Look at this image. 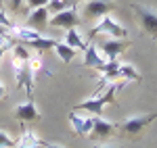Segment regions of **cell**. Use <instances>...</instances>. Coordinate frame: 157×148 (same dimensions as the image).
<instances>
[{
  "mask_svg": "<svg viewBox=\"0 0 157 148\" xmlns=\"http://www.w3.org/2000/svg\"><path fill=\"white\" fill-rule=\"evenodd\" d=\"M25 4H27V9H42V6H46L48 4V0H25Z\"/></svg>",
  "mask_w": 157,
  "mask_h": 148,
  "instance_id": "cell-22",
  "label": "cell"
},
{
  "mask_svg": "<svg viewBox=\"0 0 157 148\" xmlns=\"http://www.w3.org/2000/svg\"><path fill=\"white\" fill-rule=\"evenodd\" d=\"M73 4V0H48V4H46V9H48V13H61L65 11V9H69Z\"/></svg>",
  "mask_w": 157,
  "mask_h": 148,
  "instance_id": "cell-20",
  "label": "cell"
},
{
  "mask_svg": "<svg viewBox=\"0 0 157 148\" xmlns=\"http://www.w3.org/2000/svg\"><path fill=\"white\" fill-rule=\"evenodd\" d=\"M105 106H107V104H105V100L101 98V96H92V98L80 102L73 111H86V113H90V115H98V117H103V109H105Z\"/></svg>",
  "mask_w": 157,
  "mask_h": 148,
  "instance_id": "cell-11",
  "label": "cell"
},
{
  "mask_svg": "<svg viewBox=\"0 0 157 148\" xmlns=\"http://www.w3.org/2000/svg\"><path fill=\"white\" fill-rule=\"evenodd\" d=\"M98 34H107L109 38H126L128 36V31H126V27L120 25L113 17H101V23L94 25L92 29H90V38L98 36Z\"/></svg>",
  "mask_w": 157,
  "mask_h": 148,
  "instance_id": "cell-2",
  "label": "cell"
},
{
  "mask_svg": "<svg viewBox=\"0 0 157 148\" xmlns=\"http://www.w3.org/2000/svg\"><path fill=\"white\" fill-rule=\"evenodd\" d=\"M113 2L111 0H86L84 9H82V17L84 19H101L113 11Z\"/></svg>",
  "mask_w": 157,
  "mask_h": 148,
  "instance_id": "cell-3",
  "label": "cell"
},
{
  "mask_svg": "<svg viewBox=\"0 0 157 148\" xmlns=\"http://www.w3.org/2000/svg\"><path fill=\"white\" fill-rule=\"evenodd\" d=\"M27 48H34L38 50V52H44V50H52L55 46H57V40H50V38H38V40H34V42H27L25 44Z\"/></svg>",
  "mask_w": 157,
  "mask_h": 148,
  "instance_id": "cell-17",
  "label": "cell"
},
{
  "mask_svg": "<svg viewBox=\"0 0 157 148\" xmlns=\"http://www.w3.org/2000/svg\"><path fill=\"white\" fill-rule=\"evenodd\" d=\"M46 148H63V146H59V144H46Z\"/></svg>",
  "mask_w": 157,
  "mask_h": 148,
  "instance_id": "cell-26",
  "label": "cell"
},
{
  "mask_svg": "<svg viewBox=\"0 0 157 148\" xmlns=\"http://www.w3.org/2000/svg\"><path fill=\"white\" fill-rule=\"evenodd\" d=\"M67 119H69V125H71V129L78 134V136H88L90 134V129H92V121H94V115H82V111H71L67 115Z\"/></svg>",
  "mask_w": 157,
  "mask_h": 148,
  "instance_id": "cell-6",
  "label": "cell"
},
{
  "mask_svg": "<svg viewBox=\"0 0 157 148\" xmlns=\"http://www.w3.org/2000/svg\"><path fill=\"white\" fill-rule=\"evenodd\" d=\"M11 36L15 38V40H19L21 44H27V42H34V40H38V38H42L44 34H40L38 29L29 27V25H13Z\"/></svg>",
  "mask_w": 157,
  "mask_h": 148,
  "instance_id": "cell-10",
  "label": "cell"
},
{
  "mask_svg": "<svg viewBox=\"0 0 157 148\" xmlns=\"http://www.w3.org/2000/svg\"><path fill=\"white\" fill-rule=\"evenodd\" d=\"M0 27H13V23H11V19L4 15V11H0Z\"/></svg>",
  "mask_w": 157,
  "mask_h": 148,
  "instance_id": "cell-24",
  "label": "cell"
},
{
  "mask_svg": "<svg viewBox=\"0 0 157 148\" xmlns=\"http://www.w3.org/2000/svg\"><path fill=\"white\" fill-rule=\"evenodd\" d=\"M120 65H121V63L117 61V59H113V61H105V65L101 67V71H103V81H107V79H111V77H117Z\"/></svg>",
  "mask_w": 157,
  "mask_h": 148,
  "instance_id": "cell-19",
  "label": "cell"
},
{
  "mask_svg": "<svg viewBox=\"0 0 157 148\" xmlns=\"http://www.w3.org/2000/svg\"><path fill=\"white\" fill-rule=\"evenodd\" d=\"M65 44L71 46V48H75V50H84L86 48V40L82 38V34H80L75 27L67 29V34H65Z\"/></svg>",
  "mask_w": 157,
  "mask_h": 148,
  "instance_id": "cell-15",
  "label": "cell"
},
{
  "mask_svg": "<svg viewBox=\"0 0 157 148\" xmlns=\"http://www.w3.org/2000/svg\"><path fill=\"white\" fill-rule=\"evenodd\" d=\"M115 132V123L105 121L103 117L94 115V121H92V129H90V138L92 140H107L111 134Z\"/></svg>",
  "mask_w": 157,
  "mask_h": 148,
  "instance_id": "cell-8",
  "label": "cell"
},
{
  "mask_svg": "<svg viewBox=\"0 0 157 148\" xmlns=\"http://www.w3.org/2000/svg\"><path fill=\"white\" fill-rule=\"evenodd\" d=\"M4 94H6V88L0 84V98H4Z\"/></svg>",
  "mask_w": 157,
  "mask_h": 148,
  "instance_id": "cell-25",
  "label": "cell"
},
{
  "mask_svg": "<svg viewBox=\"0 0 157 148\" xmlns=\"http://www.w3.org/2000/svg\"><path fill=\"white\" fill-rule=\"evenodd\" d=\"M48 19H50V13L46 6H42V9H34V11L29 13V17H27V23L29 27H34V29H44L46 25H48Z\"/></svg>",
  "mask_w": 157,
  "mask_h": 148,
  "instance_id": "cell-12",
  "label": "cell"
},
{
  "mask_svg": "<svg viewBox=\"0 0 157 148\" xmlns=\"http://www.w3.org/2000/svg\"><path fill=\"white\" fill-rule=\"evenodd\" d=\"M78 23H80V17H78V9L75 6H69V9H65L61 13H55L48 19L50 27H63V29H71Z\"/></svg>",
  "mask_w": 157,
  "mask_h": 148,
  "instance_id": "cell-4",
  "label": "cell"
},
{
  "mask_svg": "<svg viewBox=\"0 0 157 148\" xmlns=\"http://www.w3.org/2000/svg\"><path fill=\"white\" fill-rule=\"evenodd\" d=\"M98 148H117V146H98Z\"/></svg>",
  "mask_w": 157,
  "mask_h": 148,
  "instance_id": "cell-28",
  "label": "cell"
},
{
  "mask_svg": "<svg viewBox=\"0 0 157 148\" xmlns=\"http://www.w3.org/2000/svg\"><path fill=\"white\" fill-rule=\"evenodd\" d=\"M55 52H57V56H59V59L65 63V65H69V63L75 59V52H78V50L71 48V46H67V44H61V42H57Z\"/></svg>",
  "mask_w": 157,
  "mask_h": 148,
  "instance_id": "cell-16",
  "label": "cell"
},
{
  "mask_svg": "<svg viewBox=\"0 0 157 148\" xmlns=\"http://www.w3.org/2000/svg\"><path fill=\"white\" fill-rule=\"evenodd\" d=\"M21 4H25V0H9V9H11L13 13L19 11V9H21Z\"/></svg>",
  "mask_w": 157,
  "mask_h": 148,
  "instance_id": "cell-23",
  "label": "cell"
},
{
  "mask_svg": "<svg viewBox=\"0 0 157 148\" xmlns=\"http://www.w3.org/2000/svg\"><path fill=\"white\" fill-rule=\"evenodd\" d=\"M38 146H44V140H40L36 136V132H32V129H25L19 138V142L15 144V148H38Z\"/></svg>",
  "mask_w": 157,
  "mask_h": 148,
  "instance_id": "cell-14",
  "label": "cell"
},
{
  "mask_svg": "<svg viewBox=\"0 0 157 148\" xmlns=\"http://www.w3.org/2000/svg\"><path fill=\"white\" fill-rule=\"evenodd\" d=\"M78 2H86V0H73V4H78Z\"/></svg>",
  "mask_w": 157,
  "mask_h": 148,
  "instance_id": "cell-27",
  "label": "cell"
},
{
  "mask_svg": "<svg viewBox=\"0 0 157 148\" xmlns=\"http://www.w3.org/2000/svg\"><path fill=\"white\" fill-rule=\"evenodd\" d=\"M2 54H4V50H2V48H0V56H2Z\"/></svg>",
  "mask_w": 157,
  "mask_h": 148,
  "instance_id": "cell-29",
  "label": "cell"
},
{
  "mask_svg": "<svg viewBox=\"0 0 157 148\" xmlns=\"http://www.w3.org/2000/svg\"><path fill=\"white\" fill-rule=\"evenodd\" d=\"M0 148H15L13 138L9 136L6 132H2V129H0Z\"/></svg>",
  "mask_w": 157,
  "mask_h": 148,
  "instance_id": "cell-21",
  "label": "cell"
},
{
  "mask_svg": "<svg viewBox=\"0 0 157 148\" xmlns=\"http://www.w3.org/2000/svg\"><path fill=\"white\" fill-rule=\"evenodd\" d=\"M117 77H121V79H128V81H138V79H140V73L136 71V67H134V65H130V63H124V65H120Z\"/></svg>",
  "mask_w": 157,
  "mask_h": 148,
  "instance_id": "cell-18",
  "label": "cell"
},
{
  "mask_svg": "<svg viewBox=\"0 0 157 148\" xmlns=\"http://www.w3.org/2000/svg\"><path fill=\"white\" fill-rule=\"evenodd\" d=\"M128 46H130V40H126V38H109V40H105V42L101 44V52H103V56H105L107 61H113V59H117Z\"/></svg>",
  "mask_w": 157,
  "mask_h": 148,
  "instance_id": "cell-7",
  "label": "cell"
},
{
  "mask_svg": "<svg viewBox=\"0 0 157 148\" xmlns=\"http://www.w3.org/2000/svg\"><path fill=\"white\" fill-rule=\"evenodd\" d=\"M15 117H17L19 121H36L38 117H40V113H38L34 100H27V102L19 104V106L15 109Z\"/></svg>",
  "mask_w": 157,
  "mask_h": 148,
  "instance_id": "cell-13",
  "label": "cell"
},
{
  "mask_svg": "<svg viewBox=\"0 0 157 148\" xmlns=\"http://www.w3.org/2000/svg\"><path fill=\"white\" fill-rule=\"evenodd\" d=\"M105 56H103V52L94 46V44H86L84 48V67H92V69H98L101 71V67L105 65Z\"/></svg>",
  "mask_w": 157,
  "mask_h": 148,
  "instance_id": "cell-9",
  "label": "cell"
},
{
  "mask_svg": "<svg viewBox=\"0 0 157 148\" xmlns=\"http://www.w3.org/2000/svg\"><path fill=\"white\" fill-rule=\"evenodd\" d=\"M132 11L136 15V19H138V25L153 40H157V13L153 9L145 6V4H132Z\"/></svg>",
  "mask_w": 157,
  "mask_h": 148,
  "instance_id": "cell-1",
  "label": "cell"
},
{
  "mask_svg": "<svg viewBox=\"0 0 157 148\" xmlns=\"http://www.w3.org/2000/svg\"><path fill=\"white\" fill-rule=\"evenodd\" d=\"M155 117H157L155 113H151V115H136V117H128V119L121 123V134H126V136H138V134H140V132H143V129H145V127L151 123Z\"/></svg>",
  "mask_w": 157,
  "mask_h": 148,
  "instance_id": "cell-5",
  "label": "cell"
}]
</instances>
